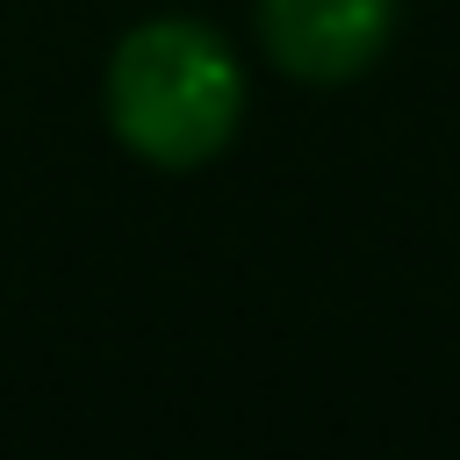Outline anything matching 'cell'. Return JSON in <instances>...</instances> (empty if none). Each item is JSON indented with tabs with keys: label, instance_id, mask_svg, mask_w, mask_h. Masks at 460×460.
<instances>
[{
	"label": "cell",
	"instance_id": "6da1fadb",
	"mask_svg": "<svg viewBox=\"0 0 460 460\" xmlns=\"http://www.w3.org/2000/svg\"><path fill=\"white\" fill-rule=\"evenodd\" d=\"M237 101H244V79L223 50V36L201 22H144L122 36V50L108 65L115 137L165 172L208 165L237 129Z\"/></svg>",
	"mask_w": 460,
	"mask_h": 460
},
{
	"label": "cell",
	"instance_id": "7a4b0ae2",
	"mask_svg": "<svg viewBox=\"0 0 460 460\" xmlns=\"http://www.w3.org/2000/svg\"><path fill=\"white\" fill-rule=\"evenodd\" d=\"M395 29V0H259L266 58L295 79H359Z\"/></svg>",
	"mask_w": 460,
	"mask_h": 460
}]
</instances>
